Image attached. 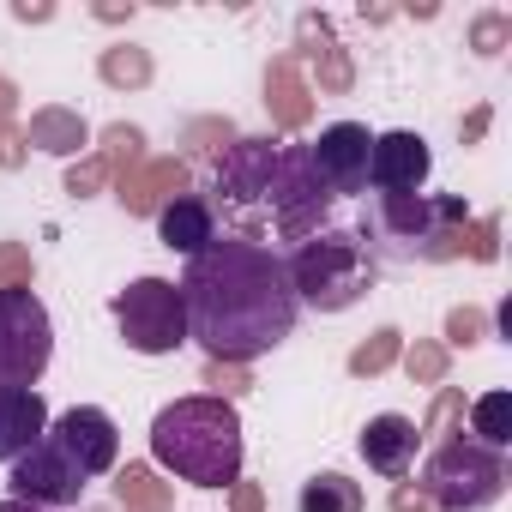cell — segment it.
Segmentation results:
<instances>
[{"label": "cell", "mask_w": 512, "mask_h": 512, "mask_svg": "<svg viewBox=\"0 0 512 512\" xmlns=\"http://www.w3.org/2000/svg\"><path fill=\"white\" fill-rule=\"evenodd\" d=\"M103 25H121V19H133V0H127V7H115V0H103V7H91Z\"/></svg>", "instance_id": "38"}, {"label": "cell", "mask_w": 512, "mask_h": 512, "mask_svg": "<svg viewBox=\"0 0 512 512\" xmlns=\"http://www.w3.org/2000/svg\"><path fill=\"white\" fill-rule=\"evenodd\" d=\"M272 169H278V145L272 139H235L217 157V193L229 205H260L272 193Z\"/></svg>", "instance_id": "12"}, {"label": "cell", "mask_w": 512, "mask_h": 512, "mask_svg": "<svg viewBox=\"0 0 512 512\" xmlns=\"http://www.w3.org/2000/svg\"><path fill=\"white\" fill-rule=\"evenodd\" d=\"M13 500H31V506H79L85 500V470L43 434L25 458H13Z\"/></svg>", "instance_id": "9"}, {"label": "cell", "mask_w": 512, "mask_h": 512, "mask_svg": "<svg viewBox=\"0 0 512 512\" xmlns=\"http://www.w3.org/2000/svg\"><path fill=\"white\" fill-rule=\"evenodd\" d=\"M13 97H19V91H13L7 79H0V127H7V121H13Z\"/></svg>", "instance_id": "40"}, {"label": "cell", "mask_w": 512, "mask_h": 512, "mask_svg": "<svg viewBox=\"0 0 512 512\" xmlns=\"http://www.w3.org/2000/svg\"><path fill=\"white\" fill-rule=\"evenodd\" d=\"M362 458H368V470H380V476H404L410 464H416V446H422V434H416V422L410 416H398V410H386V416H374L368 428H362Z\"/></svg>", "instance_id": "15"}, {"label": "cell", "mask_w": 512, "mask_h": 512, "mask_svg": "<svg viewBox=\"0 0 512 512\" xmlns=\"http://www.w3.org/2000/svg\"><path fill=\"white\" fill-rule=\"evenodd\" d=\"M266 109H272L278 127H308V115H314V91H308L296 55H278V61L266 67Z\"/></svg>", "instance_id": "19"}, {"label": "cell", "mask_w": 512, "mask_h": 512, "mask_svg": "<svg viewBox=\"0 0 512 512\" xmlns=\"http://www.w3.org/2000/svg\"><path fill=\"white\" fill-rule=\"evenodd\" d=\"M296 37H302V55L314 61V85H320L326 97H338V91H350V85H356V67H350V55L338 49L332 25H326L320 13H302V19H296Z\"/></svg>", "instance_id": "16"}, {"label": "cell", "mask_w": 512, "mask_h": 512, "mask_svg": "<svg viewBox=\"0 0 512 512\" xmlns=\"http://www.w3.org/2000/svg\"><path fill=\"white\" fill-rule=\"evenodd\" d=\"M398 356H404V338H398L392 326H380L374 338H362V344L350 350V374H356V380H374V374H386Z\"/></svg>", "instance_id": "25"}, {"label": "cell", "mask_w": 512, "mask_h": 512, "mask_svg": "<svg viewBox=\"0 0 512 512\" xmlns=\"http://www.w3.org/2000/svg\"><path fill=\"white\" fill-rule=\"evenodd\" d=\"M470 428H476V446L500 452V446L512 440V398H506V392H482V398L470 404Z\"/></svg>", "instance_id": "23"}, {"label": "cell", "mask_w": 512, "mask_h": 512, "mask_svg": "<svg viewBox=\"0 0 512 512\" xmlns=\"http://www.w3.org/2000/svg\"><path fill=\"white\" fill-rule=\"evenodd\" d=\"M175 290L187 308V338L211 362H235V368L278 350L302 314L284 260L253 235H217L205 253L187 260Z\"/></svg>", "instance_id": "1"}, {"label": "cell", "mask_w": 512, "mask_h": 512, "mask_svg": "<svg viewBox=\"0 0 512 512\" xmlns=\"http://www.w3.org/2000/svg\"><path fill=\"white\" fill-rule=\"evenodd\" d=\"M368 151H374V139H368V127H362V121H338V127H326V133L308 145L314 175L326 181V193H332V199H338V193H362V187H368Z\"/></svg>", "instance_id": "11"}, {"label": "cell", "mask_w": 512, "mask_h": 512, "mask_svg": "<svg viewBox=\"0 0 512 512\" xmlns=\"http://www.w3.org/2000/svg\"><path fill=\"white\" fill-rule=\"evenodd\" d=\"M151 452L169 476L193 488H229L241 482V416L229 398H175L151 422Z\"/></svg>", "instance_id": "2"}, {"label": "cell", "mask_w": 512, "mask_h": 512, "mask_svg": "<svg viewBox=\"0 0 512 512\" xmlns=\"http://www.w3.org/2000/svg\"><path fill=\"white\" fill-rule=\"evenodd\" d=\"M296 506H302V512H362L368 500H362V488H356L350 476H338V470H320V476H308V482H302Z\"/></svg>", "instance_id": "22"}, {"label": "cell", "mask_w": 512, "mask_h": 512, "mask_svg": "<svg viewBox=\"0 0 512 512\" xmlns=\"http://www.w3.org/2000/svg\"><path fill=\"white\" fill-rule=\"evenodd\" d=\"M49 434V404L37 386H0V464L25 458Z\"/></svg>", "instance_id": "14"}, {"label": "cell", "mask_w": 512, "mask_h": 512, "mask_svg": "<svg viewBox=\"0 0 512 512\" xmlns=\"http://www.w3.org/2000/svg\"><path fill=\"white\" fill-rule=\"evenodd\" d=\"M103 181H109V163H103V157H85V163H73V169H67V193H73V199L97 193Z\"/></svg>", "instance_id": "31"}, {"label": "cell", "mask_w": 512, "mask_h": 512, "mask_svg": "<svg viewBox=\"0 0 512 512\" xmlns=\"http://www.w3.org/2000/svg\"><path fill=\"white\" fill-rule=\"evenodd\" d=\"M404 374H410L416 386H440V380H446V350L428 344V338H416V344L404 350Z\"/></svg>", "instance_id": "27"}, {"label": "cell", "mask_w": 512, "mask_h": 512, "mask_svg": "<svg viewBox=\"0 0 512 512\" xmlns=\"http://www.w3.org/2000/svg\"><path fill=\"white\" fill-rule=\"evenodd\" d=\"M55 356L49 308L31 290H0V386H37Z\"/></svg>", "instance_id": "7"}, {"label": "cell", "mask_w": 512, "mask_h": 512, "mask_svg": "<svg viewBox=\"0 0 512 512\" xmlns=\"http://www.w3.org/2000/svg\"><path fill=\"white\" fill-rule=\"evenodd\" d=\"M157 235H163V247H175V253H187V260H193V253H205L217 241V217H211L205 199L181 193V199H169L157 211Z\"/></svg>", "instance_id": "17"}, {"label": "cell", "mask_w": 512, "mask_h": 512, "mask_svg": "<svg viewBox=\"0 0 512 512\" xmlns=\"http://www.w3.org/2000/svg\"><path fill=\"white\" fill-rule=\"evenodd\" d=\"M452 416H464V398H458V392H440V398H434V410H428V422H416V434L428 440V434H440Z\"/></svg>", "instance_id": "33"}, {"label": "cell", "mask_w": 512, "mask_h": 512, "mask_svg": "<svg viewBox=\"0 0 512 512\" xmlns=\"http://www.w3.org/2000/svg\"><path fill=\"white\" fill-rule=\"evenodd\" d=\"M115 326L127 338V350L139 356H169L187 344V308H181V290L169 278H133L121 296H115Z\"/></svg>", "instance_id": "6"}, {"label": "cell", "mask_w": 512, "mask_h": 512, "mask_svg": "<svg viewBox=\"0 0 512 512\" xmlns=\"http://www.w3.org/2000/svg\"><path fill=\"white\" fill-rule=\"evenodd\" d=\"M115 506L121 512H175V494H169V482H157V470L127 464L115 476Z\"/></svg>", "instance_id": "21"}, {"label": "cell", "mask_w": 512, "mask_h": 512, "mask_svg": "<svg viewBox=\"0 0 512 512\" xmlns=\"http://www.w3.org/2000/svg\"><path fill=\"white\" fill-rule=\"evenodd\" d=\"M422 494L440 506V512H482L506 494V458L476 446V440H440L428 470H422Z\"/></svg>", "instance_id": "5"}, {"label": "cell", "mask_w": 512, "mask_h": 512, "mask_svg": "<svg viewBox=\"0 0 512 512\" xmlns=\"http://www.w3.org/2000/svg\"><path fill=\"white\" fill-rule=\"evenodd\" d=\"M25 145H37V151H49V157H79V151H91V127H85V115L79 109H37L31 115V127H25Z\"/></svg>", "instance_id": "20"}, {"label": "cell", "mask_w": 512, "mask_h": 512, "mask_svg": "<svg viewBox=\"0 0 512 512\" xmlns=\"http://www.w3.org/2000/svg\"><path fill=\"white\" fill-rule=\"evenodd\" d=\"M392 512H428V494L404 482V488H392Z\"/></svg>", "instance_id": "36"}, {"label": "cell", "mask_w": 512, "mask_h": 512, "mask_svg": "<svg viewBox=\"0 0 512 512\" xmlns=\"http://www.w3.org/2000/svg\"><path fill=\"white\" fill-rule=\"evenodd\" d=\"M103 163H109L115 175H127L133 163H145V133H139V127H127V121L103 127Z\"/></svg>", "instance_id": "26"}, {"label": "cell", "mask_w": 512, "mask_h": 512, "mask_svg": "<svg viewBox=\"0 0 512 512\" xmlns=\"http://www.w3.org/2000/svg\"><path fill=\"white\" fill-rule=\"evenodd\" d=\"M13 19H25V25H49V19H55V7H43V0L31 7V0H19V7H13Z\"/></svg>", "instance_id": "37"}, {"label": "cell", "mask_w": 512, "mask_h": 512, "mask_svg": "<svg viewBox=\"0 0 512 512\" xmlns=\"http://www.w3.org/2000/svg\"><path fill=\"white\" fill-rule=\"evenodd\" d=\"M482 332H488V314H482V308H452V314H446V338H452V344L470 350V344H482Z\"/></svg>", "instance_id": "30"}, {"label": "cell", "mask_w": 512, "mask_h": 512, "mask_svg": "<svg viewBox=\"0 0 512 512\" xmlns=\"http://www.w3.org/2000/svg\"><path fill=\"white\" fill-rule=\"evenodd\" d=\"M470 205L458 193H374L362 235L392 260H458Z\"/></svg>", "instance_id": "3"}, {"label": "cell", "mask_w": 512, "mask_h": 512, "mask_svg": "<svg viewBox=\"0 0 512 512\" xmlns=\"http://www.w3.org/2000/svg\"><path fill=\"white\" fill-rule=\"evenodd\" d=\"M494 235H500V223H494V217H482V223H476V229L464 235V241H470V253H476V260H494V253H500V247H494Z\"/></svg>", "instance_id": "34"}, {"label": "cell", "mask_w": 512, "mask_h": 512, "mask_svg": "<svg viewBox=\"0 0 512 512\" xmlns=\"http://www.w3.org/2000/svg\"><path fill=\"white\" fill-rule=\"evenodd\" d=\"M0 512H49V506H31V500H0Z\"/></svg>", "instance_id": "41"}, {"label": "cell", "mask_w": 512, "mask_h": 512, "mask_svg": "<svg viewBox=\"0 0 512 512\" xmlns=\"http://www.w3.org/2000/svg\"><path fill=\"white\" fill-rule=\"evenodd\" d=\"M482 133H488V109H476V115H470V121H464V145H476V139H482Z\"/></svg>", "instance_id": "39"}, {"label": "cell", "mask_w": 512, "mask_h": 512, "mask_svg": "<svg viewBox=\"0 0 512 512\" xmlns=\"http://www.w3.org/2000/svg\"><path fill=\"white\" fill-rule=\"evenodd\" d=\"M205 380L217 386L211 398H235V392H247V386H253V380H247V368H235V362H211V368H205Z\"/></svg>", "instance_id": "32"}, {"label": "cell", "mask_w": 512, "mask_h": 512, "mask_svg": "<svg viewBox=\"0 0 512 512\" xmlns=\"http://www.w3.org/2000/svg\"><path fill=\"white\" fill-rule=\"evenodd\" d=\"M428 169H434V151H428V139L422 133H380L374 139V151H368V181L380 187V193H416L422 181H428Z\"/></svg>", "instance_id": "13"}, {"label": "cell", "mask_w": 512, "mask_h": 512, "mask_svg": "<svg viewBox=\"0 0 512 512\" xmlns=\"http://www.w3.org/2000/svg\"><path fill=\"white\" fill-rule=\"evenodd\" d=\"M0 290H31V253L19 241H0Z\"/></svg>", "instance_id": "29"}, {"label": "cell", "mask_w": 512, "mask_h": 512, "mask_svg": "<svg viewBox=\"0 0 512 512\" xmlns=\"http://www.w3.org/2000/svg\"><path fill=\"white\" fill-rule=\"evenodd\" d=\"M229 506H235V512H260V506H266V494L253 488V482H229Z\"/></svg>", "instance_id": "35"}, {"label": "cell", "mask_w": 512, "mask_h": 512, "mask_svg": "<svg viewBox=\"0 0 512 512\" xmlns=\"http://www.w3.org/2000/svg\"><path fill=\"white\" fill-rule=\"evenodd\" d=\"M49 440L85 470V482L103 476V470H115V458H121V434H115L109 410H97V404H73L67 416H55L49 422Z\"/></svg>", "instance_id": "10"}, {"label": "cell", "mask_w": 512, "mask_h": 512, "mask_svg": "<svg viewBox=\"0 0 512 512\" xmlns=\"http://www.w3.org/2000/svg\"><path fill=\"white\" fill-rule=\"evenodd\" d=\"M181 187H187V163H175V157H163V163H133V169L121 175V205H127V211H163L169 199H181Z\"/></svg>", "instance_id": "18"}, {"label": "cell", "mask_w": 512, "mask_h": 512, "mask_svg": "<svg viewBox=\"0 0 512 512\" xmlns=\"http://www.w3.org/2000/svg\"><path fill=\"white\" fill-rule=\"evenodd\" d=\"M266 199H272V217H278V235H284V241H308V235L326 229L332 193H326V181L314 175L308 145L278 151V169H272V193H266Z\"/></svg>", "instance_id": "8"}, {"label": "cell", "mask_w": 512, "mask_h": 512, "mask_svg": "<svg viewBox=\"0 0 512 512\" xmlns=\"http://www.w3.org/2000/svg\"><path fill=\"white\" fill-rule=\"evenodd\" d=\"M97 73H103V85H115V91H139V85H151V55L133 49V43H115V49H103Z\"/></svg>", "instance_id": "24"}, {"label": "cell", "mask_w": 512, "mask_h": 512, "mask_svg": "<svg viewBox=\"0 0 512 512\" xmlns=\"http://www.w3.org/2000/svg\"><path fill=\"white\" fill-rule=\"evenodd\" d=\"M506 43H512V19H506V13H476V19H470V49H476V55L494 61Z\"/></svg>", "instance_id": "28"}, {"label": "cell", "mask_w": 512, "mask_h": 512, "mask_svg": "<svg viewBox=\"0 0 512 512\" xmlns=\"http://www.w3.org/2000/svg\"><path fill=\"white\" fill-rule=\"evenodd\" d=\"M290 272V290H296V308H314V314H344L356 308L368 290H374V253L356 229H320L308 241H296V253L284 260Z\"/></svg>", "instance_id": "4"}]
</instances>
